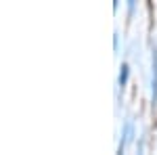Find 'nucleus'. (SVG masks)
<instances>
[{
  "mask_svg": "<svg viewBox=\"0 0 157 155\" xmlns=\"http://www.w3.org/2000/svg\"><path fill=\"white\" fill-rule=\"evenodd\" d=\"M151 105L157 107V48H153V73H151Z\"/></svg>",
  "mask_w": 157,
  "mask_h": 155,
  "instance_id": "obj_1",
  "label": "nucleus"
},
{
  "mask_svg": "<svg viewBox=\"0 0 157 155\" xmlns=\"http://www.w3.org/2000/svg\"><path fill=\"white\" fill-rule=\"evenodd\" d=\"M132 134H134L132 119H126V124H124V130H121V141H120V145H117V153H124L126 145L132 141Z\"/></svg>",
  "mask_w": 157,
  "mask_h": 155,
  "instance_id": "obj_2",
  "label": "nucleus"
},
{
  "mask_svg": "<svg viewBox=\"0 0 157 155\" xmlns=\"http://www.w3.org/2000/svg\"><path fill=\"white\" fill-rule=\"evenodd\" d=\"M128 76H130V65L128 63H121L120 67V76H117V86H120V92L126 90V84H128Z\"/></svg>",
  "mask_w": 157,
  "mask_h": 155,
  "instance_id": "obj_3",
  "label": "nucleus"
},
{
  "mask_svg": "<svg viewBox=\"0 0 157 155\" xmlns=\"http://www.w3.org/2000/svg\"><path fill=\"white\" fill-rule=\"evenodd\" d=\"M134 13H136V0H128V21H132Z\"/></svg>",
  "mask_w": 157,
  "mask_h": 155,
  "instance_id": "obj_4",
  "label": "nucleus"
},
{
  "mask_svg": "<svg viewBox=\"0 0 157 155\" xmlns=\"http://www.w3.org/2000/svg\"><path fill=\"white\" fill-rule=\"evenodd\" d=\"M113 46H115V52L120 50V34H117V32L113 34Z\"/></svg>",
  "mask_w": 157,
  "mask_h": 155,
  "instance_id": "obj_5",
  "label": "nucleus"
},
{
  "mask_svg": "<svg viewBox=\"0 0 157 155\" xmlns=\"http://www.w3.org/2000/svg\"><path fill=\"white\" fill-rule=\"evenodd\" d=\"M117 6H120V0H113V11H117Z\"/></svg>",
  "mask_w": 157,
  "mask_h": 155,
  "instance_id": "obj_6",
  "label": "nucleus"
}]
</instances>
